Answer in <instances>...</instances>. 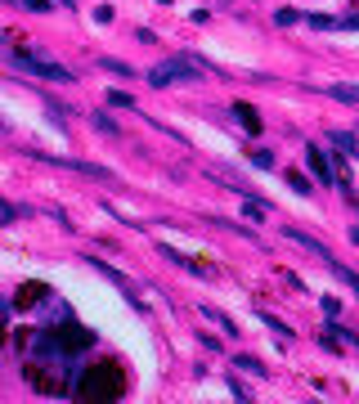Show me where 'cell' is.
<instances>
[{
    "label": "cell",
    "mask_w": 359,
    "mask_h": 404,
    "mask_svg": "<svg viewBox=\"0 0 359 404\" xmlns=\"http://www.w3.org/2000/svg\"><path fill=\"white\" fill-rule=\"evenodd\" d=\"M310 27H337V18H328V14H315V18H310Z\"/></svg>",
    "instance_id": "e0dca14e"
},
{
    "label": "cell",
    "mask_w": 359,
    "mask_h": 404,
    "mask_svg": "<svg viewBox=\"0 0 359 404\" xmlns=\"http://www.w3.org/2000/svg\"><path fill=\"white\" fill-rule=\"evenodd\" d=\"M333 144H337V149H346V153H351V149H355V135H346V131H333Z\"/></svg>",
    "instance_id": "9a60e30c"
},
{
    "label": "cell",
    "mask_w": 359,
    "mask_h": 404,
    "mask_svg": "<svg viewBox=\"0 0 359 404\" xmlns=\"http://www.w3.org/2000/svg\"><path fill=\"white\" fill-rule=\"evenodd\" d=\"M202 314H207V319H216V323H220V328H225V333H229V337H234V333H238V328H234V319H225V314H220V310H202Z\"/></svg>",
    "instance_id": "4fadbf2b"
},
{
    "label": "cell",
    "mask_w": 359,
    "mask_h": 404,
    "mask_svg": "<svg viewBox=\"0 0 359 404\" xmlns=\"http://www.w3.org/2000/svg\"><path fill=\"white\" fill-rule=\"evenodd\" d=\"M9 63L18 72H32V76H45V81H72V67H59L50 59H36V54H9Z\"/></svg>",
    "instance_id": "7a4b0ae2"
},
{
    "label": "cell",
    "mask_w": 359,
    "mask_h": 404,
    "mask_svg": "<svg viewBox=\"0 0 359 404\" xmlns=\"http://www.w3.org/2000/svg\"><path fill=\"white\" fill-rule=\"evenodd\" d=\"M337 337H346L351 346H359V333H346V328H337Z\"/></svg>",
    "instance_id": "ffe728a7"
},
{
    "label": "cell",
    "mask_w": 359,
    "mask_h": 404,
    "mask_svg": "<svg viewBox=\"0 0 359 404\" xmlns=\"http://www.w3.org/2000/svg\"><path fill=\"white\" fill-rule=\"evenodd\" d=\"M351 158H355V162H359V144H355V149H351Z\"/></svg>",
    "instance_id": "7402d4cb"
},
{
    "label": "cell",
    "mask_w": 359,
    "mask_h": 404,
    "mask_svg": "<svg viewBox=\"0 0 359 404\" xmlns=\"http://www.w3.org/2000/svg\"><path fill=\"white\" fill-rule=\"evenodd\" d=\"M103 99H108L112 108H130V103H135V99H130L126 90H108V94H103Z\"/></svg>",
    "instance_id": "9c48e42d"
},
{
    "label": "cell",
    "mask_w": 359,
    "mask_h": 404,
    "mask_svg": "<svg viewBox=\"0 0 359 404\" xmlns=\"http://www.w3.org/2000/svg\"><path fill=\"white\" fill-rule=\"evenodd\" d=\"M94 126H99L103 135H117V121H112L108 112H94Z\"/></svg>",
    "instance_id": "7c38bea8"
},
{
    "label": "cell",
    "mask_w": 359,
    "mask_h": 404,
    "mask_svg": "<svg viewBox=\"0 0 359 404\" xmlns=\"http://www.w3.org/2000/svg\"><path fill=\"white\" fill-rule=\"evenodd\" d=\"M328 94L342 103H359V85H328Z\"/></svg>",
    "instance_id": "52a82bcc"
},
{
    "label": "cell",
    "mask_w": 359,
    "mask_h": 404,
    "mask_svg": "<svg viewBox=\"0 0 359 404\" xmlns=\"http://www.w3.org/2000/svg\"><path fill=\"white\" fill-rule=\"evenodd\" d=\"M297 9H279V14H274V23H279V27H292V23H297Z\"/></svg>",
    "instance_id": "5bb4252c"
},
{
    "label": "cell",
    "mask_w": 359,
    "mask_h": 404,
    "mask_svg": "<svg viewBox=\"0 0 359 404\" xmlns=\"http://www.w3.org/2000/svg\"><path fill=\"white\" fill-rule=\"evenodd\" d=\"M306 162H310V171H315V180L337 185V171H333V162L324 158V149H319V144H306Z\"/></svg>",
    "instance_id": "277c9868"
},
{
    "label": "cell",
    "mask_w": 359,
    "mask_h": 404,
    "mask_svg": "<svg viewBox=\"0 0 359 404\" xmlns=\"http://www.w3.org/2000/svg\"><path fill=\"white\" fill-rule=\"evenodd\" d=\"M234 364H238L243 373H252V378H265V364H261V360H252V355H234Z\"/></svg>",
    "instance_id": "8992f818"
},
{
    "label": "cell",
    "mask_w": 359,
    "mask_h": 404,
    "mask_svg": "<svg viewBox=\"0 0 359 404\" xmlns=\"http://www.w3.org/2000/svg\"><path fill=\"white\" fill-rule=\"evenodd\" d=\"M72 387H77L81 400H121L126 396V378L117 369H108V364H86Z\"/></svg>",
    "instance_id": "6da1fadb"
},
{
    "label": "cell",
    "mask_w": 359,
    "mask_h": 404,
    "mask_svg": "<svg viewBox=\"0 0 359 404\" xmlns=\"http://www.w3.org/2000/svg\"><path fill=\"white\" fill-rule=\"evenodd\" d=\"M252 162H256L261 171H270V167H274V153H270V149H252Z\"/></svg>",
    "instance_id": "30bf717a"
},
{
    "label": "cell",
    "mask_w": 359,
    "mask_h": 404,
    "mask_svg": "<svg viewBox=\"0 0 359 404\" xmlns=\"http://www.w3.org/2000/svg\"><path fill=\"white\" fill-rule=\"evenodd\" d=\"M9 5H23V0H9Z\"/></svg>",
    "instance_id": "603a6c76"
},
{
    "label": "cell",
    "mask_w": 359,
    "mask_h": 404,
    "mask_svg": "<svg viewBox=\"0 0 359 404\" xmlns=\"http://www.w3.org/2000/svg\"><path fill=\"white\" fill-rule=\"evenodd\" d=\"M23 5H27V9H50L54 0H23Z\"/></svg>",
    "instance_id": "d6986e66"
},
{
    "label": "cell",
    "mask_w": 359,
    "mask_h": 404,
    "mask_svg": "<svg viewBox=\"0 0 359 404\" xmlns=\"http://www.w3.org/2000/svg\"><path fill=\"white\" fill-rule=\"evenodd\" d=\"M283 180H288V189H292V194H301V198L310 194V180H306V176H297V171H283Z\"/></svg>",
    "instance_id": "ba28073f"
},
{
    "label": "cell",
    "mask_w": 359,
    "mask_h": 404,
    "mask_svg": "<svg viewBox=\"0 0 359 404\" xmlns=\"http://www.w3.org/2000/svg\"><path fill=\"white\" fill-rule=\"evenodd\" d=\"M324 310H328V319H337V314H342V305H337V296H324Z\"/></svg>",
    "instance_id": "2e32d148"
},
{
    "label": "cell",
    "mask_w": 359,
    "mask_h": 404,
    "mask_svg": "<svg viewBox=\"0 0 359 404\" xmlns=\"http://www.w3.org/2000/svg\"><path fill=\"white\" fill-rule=\"evenodd\" d=\"M9 328V301H0V333Z\"/></svg>",
    "instance_id": "ac0fdd59"
},
{
    "label": "cell",
    "mask_w": 359,
    "mask_h": 404,
    "mask_svg": "<svg viewBox=\"0 0 359 404\" xmlns=\"http://www.w3.org/2000/svg\"><path fill=\"white\" fill-rule=\"evenodd\" d=\"M103 67H108V72H117V76H135V67L121 63V59H103Z\"/></svg>",
    "instance_id": "8fae6325"
},
{
    "label": "cell",
    "mask_w": 359,
    "mask_h": 404,
    "mask_svg": "<svg viewBox=\"0 0 359 404\" xmlns=\"http://www.w3.org/2000/svg\"><path fill=\"white\" fill-rule=\"evenodd\" d=\"M0 220H14V207H9V202H0Z\"/></svg>",
    "instance_id": "44dd1931"
},
{
    "label": "cell",
    "mask_w": 359,
    "mask_h": 404,
    "mask_svg": "<svg viewBox=\"0 0 359 404\" xmlns=\"http://www.w3.org/2000/svg\"><path fill=\"white\" fill-rule=\"evenodd\" d=\"M234 117H238V121H243V126H247L252 135H261V117L247 108V103H234Z\"/></svg>",
    "instance_id": "5b68a950"
},
{
    "label": "cell",
    "mask_w": 359,
    "mask_h": 404,
    "mask_svg": "<svg viewBox=\"0 0 359 404\" xmlns=\"http://www.w3.org/2000/svg\"><path fill=\"white\" fill-rule=\"evenodd\" d=\"M153 85H171V81H198V67H189V59H166L162 67L148 72Z\"/></svg>",
    "instance_id": "3957f363"
}]
</instances>
